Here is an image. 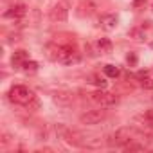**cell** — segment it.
<instances>
[{
	"instance_id": "cell-4",
	"label": "cell",
	"mask_w": 153,
	"mask_h": 153,
	"mask_svg": "<svg viewBox=\"0 0 153 153\" xmlns=\"http://www.w3.org/2000/svg\"><path fill=\"white\" fill-rule=\"evenodd\" d=\"M131 135H133V130H131V128H119V130L112 135L110 144H115V146H126L128 142H131Z\"/></svg>"
},
{
	"instance_id": "cell-13",
	"label": "cell",
	"mask_w": 153,
	"mask_h": 153,
	"mask_svg": "<svg viewBox=\"0 0 153 153\" xmlns=\"http://www.w3.org/2000/svg\"><path fill=\"white\" fill-rule=\"evenodd\" d=\"M140 87H142L144 90H151V88H153V79H151V78H148L146 72H144V74H140Z\"/></svg>"
},
{
	"instance_id": "cell-1",
	"label": "cell",
	"mask_w": 153,
	"mask_h": 153,
	"mask_svg": "<svg viewBox=\"0 0 153 153\" xmlns=\"http://www.w3.org/2000/svg\"><path fill=\"white\" fill-rule=\"evenodd\" d=\"M45 54H47L49 59L59 61V63H65V65H72V63H79L81 61V54L70 45L49 43L45 47Z\"/></svg>"
},
{
	"instance_id": "cell-11",
	"label": "cell",
	"mask_w": 153,
	"mask_h": 153,
	"mask_svg": "<svg viewBox=\"0 0 153 153\" xmlns=\"http://www.w3.org/2000/svg\"><path fill=\"white\" fill-rule=\"evenodd\" d=\"M70 101H72V96L68 92H56L54 94V103H58V105H68Z\"/></svg>"
},
{
	"instance_id": "cell-6",
	"label": "cell",
	"mask_w": 153,
	"mask_h": 153,
	"mask_svg": "<svg viewBox=\"0 0 153 153\" xmlns=\"http://www.w3.org/2000/svg\"><path fill=\"white\" fill-rule=\"evenodd\" d=\"M67 16H68V9H67L65 4H61V2H58V4L51 9V18H52L54 22H65Z\"/></svg>"
},
{
	"instance_id": "cell-7",
	"label": "cell",
	"mask_w": 153,
	"mask_h": 153,
	"mask_svg": "<svg viewBox=\"0 0 153 153\" xmlns=\"http://www.w3.org/2000/svg\"><path fill=\"white\" fill-rule=\"evenodd\" d=\"M25 13H27V7H25L24 4H16V6L9 7V9L4 13V16H6V18H15V20H20L22 16H25Z\"/></svg>"
},
{
	"instance_id": "cell-15",
	"label": "cell",
	"mask_w": 153,
	"mask_h": 153,
	"mask_svg": "<svg viewBox=\"0 0 153 153\" xmlns=\"http://www.w3.org/2000/svg\"><path fill=\"white\" fill-rule=\"evenodd\" d=\"M105 74L110 76V78H117V76L121 74V70L115 65H105Z\"/></svg>"
},
{
	"instance_id": "cell-3",
	"label": "cell",
	"mask_w": 153,
	"mask_h": 153,
	"mask_svg": "<svg viewBox=\"0 0 153 153\" xmlns=\"http://www.w3.org/2000/svg\"><path fill=\"white\" fill-rule=\"evenodd\" d=\"M90 99L97 105H101L103 108H110V106H115L119 103V97L115 94H110V92H105V90H97V92H92L90 94Z\"/></svg>"
},
{
	"instance_id": "cell-14",
	"label": "cell",
	"mask_w": 153,
	"mask_h": 153,
	"mask_svg": "<svg viewBox=\"0 0 153 153\" xmlns=\"http://www.w3.org/2000/svg\"><path fill=\"white\" fill-rule=\"evenodd\" d=\"M137 121H142L146 126H153V110H149V112H146L144 115L137 117Z\"/></svg>"
},
{
	"instance_id": "cell-12",
	"label": "cell",
	"mask_w": 153,
	"mask_h": 153,
	"mask_svg": "<svg viewBox=\"0 0 153 153\" xmlns=\"http://www.w3.org/2000/svg\"><path fill=\"white\" fill-rule=\"evenodd\" d=\"M22 70H24L25 74H36V72H38V63H36V61L27 59V61L22 65Z\"/></svg>"
},
{
	"instance_id": "cell-10",
	"label": "cell",
	"mask_w": 153,
	"mask_h": 153,
	"mask_svg": "<svg viewBox=\"0 0 153 153\" xmlns=\"http://www.w3.org/2000/svg\"><path fill=\"white\" fill-rule=\"evenodd\" d=\"M96 47H97V52H101V54H108V52H112V42H110L108 38H101V40H97Z\"/></svg>"
},
{
	"instance_id": "cell-2",
	"label": "cell",
	"mask_w": 153,
	"mask_h": 153,
	"mask_svg": "<svg viewBox=\"0 0 153 153\" xmlns=\"http://www.w3.org/2000/svg\"><path fill=\"white\" fill-rule=\"evenodd\" d=\"M9 99H11L13 103H16V105L31 106V105L34 103L36 96H34V92H33L31 88H27V87H24V85H15V87H11V90H9Z\"/></svg>"
},
{
	"instance_id": "cell-9",
	"label": "cell",
	"mask_w": 153,
	"mask_h": 153,
	"mask_svg": "<svg viewBox=\"0 0 153 153\" xmlns=\"http://www.w3.org/2000/svg\"><path fill=\"white\" fill-rule=\"evenodd\" d=\"M27 59H29V52H27V51H16V52L13 54V58H11L13 65L18 67V68H22V65H24Z\"/></svg>"
},
{
	"instance_id": "cell-5",
	"label": "cell",
	"mask_w": 153,
	"mask_h": 153,
	"mask_svg": "<svg viewBox=\"0 0 153 153\" xmlns=\"http://www.w3.org/2000/svg\"><path fill=\"white\" fill-rule=\"evenodd\" d=\"M103 119H105V112L103 110H90V112H87V114H83L79 117V121L83 124H97Z\"/></svg>"
},
{
	"instance_id": "cell-16",
	"label": "cell",
	"mask_w": 153,
	"mask_h": 153,
	"mask_svg": "<svg viewBox=\"0 0 153 153\" xmlns=\"http://www.w3.org/2000/svg\"><path fill=\"white\" fill-rule=\"evenodd\" d=\"M126 59H128V63H131V65H135V63H137V56H135V54H128V58H126Z\"/></svg>"
},
{
	"instance_id": "cell-17",
	"label": "cell",
	"mask_w": 153,
	"mask_h": 153,
	"mask_svg": "<svg viewBox=\"0 0 153 153\" xmlns=\"http://www.w3.org/2000/svg\"><path fill=\"white\" fill-rule=\"evenodd\" d=\"M92 83H96L97 87H106V83H105L103 79H99V78H94V81H92Z\"/></svg>"
},
{
	"instance_id": "cell-8",
	"label": "cell",
	"mask_w": 153,
	"mask_h": 153,
	"mask_svg": "<svg viewBox=\"0 0 153 153\" xmlns=\"http://www.w3.org/2000/svg\"><path fill=\"white\" fill-rule=\"evenodd\" d=\"M117 22H119V18H117L115 15H105V16L101 18V25H103V29H106V31L115 29V27H117Z\"/></svg>"
}]
</instances>
